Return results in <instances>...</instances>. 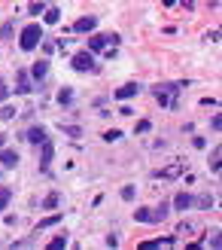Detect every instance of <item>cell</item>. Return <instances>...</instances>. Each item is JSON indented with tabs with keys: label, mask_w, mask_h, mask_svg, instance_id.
I'll return each mask as SVG.
<instances>
[{
	"label": "cell",
	"mask_w": 222,
	"mask_h": 250,
	"mask_svg": "<svg viewBox=\"0 0 222 250\" xmlns=\"http://www.w3.org/2000/svg\"><path fill=\"white\" fill-rule=\"evenodd\" d=\"M40 40H43V28H40V24H28V28L21 31V40H18V46L24 49V52H31V49H37V46H40Z\"/></svg>",
	"instance_id": "6da1fadb"
},
{
	"label": "cell",
	"mask_w": 222,
	"mask_h": 250,
	"mask_svg": "<svg viewBox=\"0 0 222 250\" xmlns=\"http://www.w3.org/2000/svg\"><path fill=\"white\" fill-rule=\"evenodd\" d=\"M73 67H76L79 73H85V70H94V58H92V52H76L73 55V61H70Z\"/></svg>",
	"instance_id": "7a4b0ae2"
},
{
	"label": "cell",
	"mask_w": 222,
	"mask_h": 250,
	"mask_svg": "<svg viewBox=\"0 0 222 250\" xmlns=\"http://www.w3.org/2000/svg\"><path fill=\"white\" fill-rule=\"evenodd\" d=\"M137 92H140V85H137V83H125L122 89H116V98H119V101H128V98H134Z\"/></svg>",
	"instance_id": "3957f363"
},
{
	"label": "cell",
	"mask_w": 222,
	"mask_h": 250,
	"mask_svg": "<svg viewBox=\"0 0 222 250\" xmlns=\"http://www.w3.org/2000/svg\"><path fill=\"white\" fill-rule=\"evenodd\" d=\"M0 162H3V168H16L18 165V153L16 149H0Z\"/></svg>",
	"instance_id": "277c9868"
},
{
	"label": "cell",
	"mask_w": 222,
	"mask_h": 250,
	"mask_svg": "<svg viewBox=\"0 0 222 250\" xmlns=\"http://www.w3.org/2000/svg\"><path fill=\"white\" fill-rule=\"evenodd\" d=\"M94 24H97V19H94V16H85V19H79L76 24H73V31L85 34V31H94Z\"/></svg>",
	"instance_id": "5b68a950"
},
{
	"label": "cell",
	"mask_w": 222,
	"mask_h": 250,
	"mask_svg": "<svg viewBox=\"0 0 222 250\" xmlns=\"http://www.w3.org/2000/svg\"><path fill=\"white\" fill-rule=\"evenodd\" d=\"M174 92H177V85H158V89H155V98H158L162 104H170V95H174Z\"/></svg>",
	"instance_id": "8992f818"
},
{
	"label": "cell",
	"mask_w": 222,
	"mask_h": 250,
	"mask_svg": "<svg viewBox=\"0 0 222 250\" xmlns=\"http://www.w3.org/2000/svg\"><path fill=\"white\" fill-rule=\"evenodd\" d=\"M174 208H177V210H189V208H192V195H189V192H180V195L174 198Z\"/></svg>",
	"instance_id": "52a82bcc"
},
{
	"label": "cell",
	"mask_w": 222,
	"mask_h": 250,
	"mask_svg": "<svg viewBox=\"0 0 222 250\" xmlns=\"http://www.w3.org/2000/svg\"><path fill=\"white\" fill-rule=\"evenodd\" d=\"M28 141H31V144H43V141H46V131L40 128V125H34V128L28 131Z\"/></svg>",
	"instance_id": "ba28073f"
},
{
	"label": "cell",
	"mask_w": 222,
	"mask_h": 250,
	"mask_svg": "<svg viewBox=\"0 0 222 250\" xmlns=\"http://www.w3.org/2000/svg\"><path fill=\"white\" fill-rule=\"evenodd\" d=\"M52 153H55V149H52V144H49V137H46V141H43V159H40V165H43V168H49V162H52Z\"/></svg>",
	"instance_id": "9c48e42d"
},
{
	"label": "cell",
	"mask_w": 222,
	"mask_h": 250,
	"mask_svg": "<svg viewBox=\"0 0 222 250\" xmlns=\"http://www.w3.org/2000/svg\"><path fill=\"white\" fill-rule=\"evenodd\" d=\"M89 49H92V52H97V49H107V37H104V34H94L92 40H89Z\"/></svg>",
	"instance_id": "30bf717a"
},
{
	"label": "cell",
	"mask_w": 222,
	"mask_h": 250,
	"mask_svg": "<svg viewBox=\"0 0 222 250\" xmlns=\"http://www.w3.org/2000/svg\"><path fill=\"white\" fill-rule=\"evenodd\" d=\"M134 220H137V223H152V210H149V208L134 210Z\"/></svg>",
	"instance_id": "8fae6325"
},
{
	"label": "cell",
	"mask_w": 222,
	"mask_h": 250,
	"mask_svg": "<svg viewBox=\"0 0 222 250\" xmlns=\"http://www.w3.org/2000/svg\"><path fill=\"white\" fill-rule=\"evenodd\" d=\"M18 95H28L31 92V83H28V73H18V89H16Z\"/></svg>",
	"instance_id": "7c38bea8"
},
{
	"label": "cell",
	"mask_w": 222,
	"mask_h": 250,
	"mask_svg": "<svg viewBox=\"0 0 222 250\" xmlns=\"http://www.w3.org/2000/svg\"><path fill=\"white\" fill-rule=\"evenodd\" d=\"M46 70H49V64H46V61H37V64L31 67V73H34L37 80H43V77H46Z\"/></svg>",
	"instance_id": "4fadbf2b"
},
{
	"label": "cell",
	"mask_w": 222,
	"mask_h": 250,
	"mask_svg": "<svg viewBox=\"0 0 222 250\" xmlns=\"http://www.w3.org/2000/svg\"><path fill=\"white\" fill-rule=\"evenodd\" d=\"M55 223H61V214H55V217H46V220H40V226H37V232H43V229H49V226H55Z\"/></svg>",
	"instance_id": "5bb4252c"
},
{
	"label": "cell",
	"mask_w": 222,
	"mask_h": 250,
	"mask_svg": "<svg viewBox=\"0 0 222 250\" xmlns=\"http://www.w3.org/2000/svg\"><path fill=\"white\" fill-rule=\"evenodd\" d=\"M9 198H12V189H9V186H0V210L9 205Z\"/></svg>",
	"instance_id": "9a60e30c"
},
{
	"label": "cell",
	"mask_w": 222,
	"mask_h": 250,
	"mask_svg": "<svg viewBox=\"0 0 222 250\" xmlns=\"http://www.w3.org/2000/svg\"><path fill=\"white\" fill-rule=\"evenodd\" d=\"M180 174H183V165H170L162 171V177H180Z\"/></svg>",
	"instance_id": "2e32d148"
},
{
	"label": "cell",
	"mask_w": 222,
	"mask_h": 250,
	"mask_svg": "<svg viewBox=\"0 0 222 250\" xmlns=\"http://www.w3.org/2000/svg\"><path fill=\"white\" fill-rule=\"evenodd\" d=\"M58 19H61V12H58L55 6H52V9H49V12H46V24H55Z\"/></svg>",
	"instance_id": "e0dca14e"
},
{
	"label": "cell",
	"mask_w": 222,
	"mask_h": 250,
	"mask_svg": "<svg viewBox=\"0 0 222 250\" xmlns=\"http://www.w3.org/2000/svg\"><path fill=\"white\" fill-rule=\"evenodd\" d=\"M119 137H122V131L113 128V131H107V134H104V141H107V144H113V141H119Z\"/></svg>",
	"instance_id": "ac0fdd59"
},
{
	"label": "cell",
	"mask_w": 222,
	"mask_h": 250,
	"mask_svg": "<svg viewBox=\"0 0 222 250\" xmlns=\"http://www.w3.org/2000/svg\"><path fill=\"white\" fill-rule=\"evenodd\" d=\"M12 116H16V110H12V107H0V119H12Z\"/></svg>",
	"instance_id": "d6986e66"
},
{
	"label": "cell",
	"mask_w": 222,
	"mask_h": 250,
	"mask_svg": "<svg viewBox=\"0 0 222 250\" xmlns=\"http://www.w3.org/2000/svg\"><path fill=\"white\" fill-rule=\"evenodd\" d=\"M9 92H12V89H6V83L0 80V101H6V98H9Z\"/></svg>",
	"instance_id": "ffe728a7"
},
{
	"label": "cell",
	"mask_w": 222,
	"mask_h": 250,
	"mask_svg": "<svg viewBox=\"0 0 222 250\" xmlns=\"http://www.w3.org/2000/svg\"><path fill=\"white\" fill-rule=\"evenodd\" d=\"M210 205H213L210 195H201V198H198V208H210Z\"/></svg>",
	"instance_id": "44dd1931"
},
{
	"label": "cell",
	"mask_w": 222,
	"mask_h": 250,
	"mask_svg": "<svg viewBox=\"0 0 222 250\" xmlns=\"http://www.w3.org/2000/svg\"><path fill=\"white\" fill-rule=\"evenodd\" d=\"M70 98H73V92H70V89H64V92H61V95H58V101H61V104H67V101H70Z\"/></svg>",
	"instance_id": "7402d4cb"
},
{
	"label": "cell",
	"mask_w": 222,
	"mask_h": 250,
	"mask_svg": "<svg viewBox=\"0 0 222 250\" xmlns=\"http://www.w3.org/2000/svg\"><path fill=\"white\" fill-rule=\"evenodd\" d=\"M43 205H46V208H58V195L52 192V195H49V198H46V202H43Z\"/></svg>",
	"instance_id": "603a6c76"
},
{
	"label": "cell",
	"mask_w": 222,
	"mask_h": 250,
	"mask_svg": "<svg viewBox=\"0 0 222 250\" xmlns=\"http://www.w3.org/2000/svg\"><path fill=\"white\" fill-rule=\"evenodd\" d=\"M0 37H3V40H9V37H12V24H3V28H0Z\"/></svg>",
	"instance_id": "cb8c5ba5"
},
{
	"label": "cell",
	"mask_w": 222,
	"mask_h": 250,
	"mask_svg": "<svg viewBox=\"0 0 222 250\" xmlns=\"http://www.w3.org/2000/svg\"><path fill=\"white\" fill-rule=\"evenodd\" d=\"M122 198H125V202H131V198H134V186H125V189H122Z\"/></svg>",
	"instance_id": "d4e9b609"
},
{
	"label": "cell",
	"mask_w": 222,
	"mask_h": 250,
	"mask_svg": "<svg viewBox=\"0 0 222 250\" xmlns=\"http://www.w3.org/2000/svg\"><path fill=\"white\" fill-rule=\"evenodd\" d=\"M64 134H70V137H79V134H82V131H79V128H76V125H67V128H64Z\"/></svg>",
	"instance_id": "484cf974"
},
{
	"label": "cell",
	"mask_w": 222,
	"mask_h": 250,
	"mask_svg": "<svg viewBox=\"0 0 222 250\" xmlns=\"http://www.w3.org/2000/svg\"><path fill=\"white\" fill-rule=\"evenodd\" d=\"M210 168H213V171H219V149L213 153V162H210Z\"/></svg>",
	"instance_id": "4316f807"
}]
</instances>
